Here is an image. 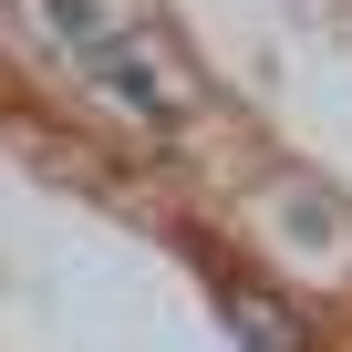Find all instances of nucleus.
<instances>
[{"instance_id": "f257e3e1", "label": "nucleus", "mask_w": 352, "mask_h": 352, "mask_svg": "<svg viewBox=\"0 0 352 352\" xmlns=\"http://www.w3.org/2000/svg\"><path fill=\"white\" fill-rule=\"evenodd\" d=\"M218 300L239 311V342H249V352H300V331H290V311H280V300H270V290H259L249 270H218Z\"/></svg>"}, {"instance_id": "f03ea898", "label": "nucleus", "mask_w": 352, "mask_h": 352, "mask_svg": "<svg viewBox=\"0 0 352 352\" xmlns=\"http://www.w3.org/2000/svg\"><path fill=\"white\" fill-rule=\"evenodd\" d=\"M94 63H104V83H114V94H124V104H135V114H145V124H176V94H155V83H145V63H135V52H94Z\"/></svg>"}]
</instances>
